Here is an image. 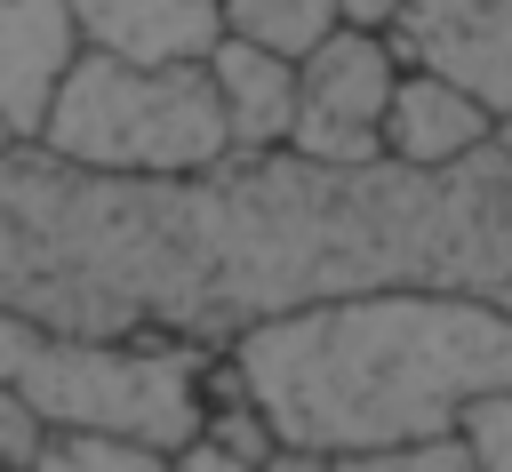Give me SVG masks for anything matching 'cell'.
<instances>
[{
    "instance_id": "1",
    "label": "cell",
    "mask_w": 512,
    "mask_h": 472,
    "mask_svg": "<svg viewBox=\"0 0 512 472\" xmlns=\"http://www.w3.org/2000/svg\"><path fill=\"white\" fill-rule=\"evenodd\" d=\"M224 352L280 448H400L448 440L512 384V312L464 288H360L272 312Z\"/></svg>"
},
{
    "instance_id": "2",
    "label": "cell",
    "mask_w": 512,
    "mask_h": 472,
    "mask_svg": "<svg viewBox=\"0 0 512 472\" xmlns=\"http://www.w3.org/2000/svg\"><path fill=\"white\" fill-rule=\"evenodd\" d=\"M224 344L184 336H64L0 312V384H16L56 432H128L192 448L208 432V360Z\"/></svg>"
},
{
    "instance_id": "3",
    "label": "cell",
    "mask_w": 512,
    "mask_h": 472,
    "mask_svg": "<svg viewBox=\"0 0 512 472\" xmlns=\"http://www.w3.org/2000/svg\"><path fill=\"white\" fill-rule=\"evenodd\" d=\"M40 144L112 176H208L232 160L208 64H128L104 48H80V64L48 104Z\"/></svg>"
},
{
    "instance_id": "4",
    "label": "cell",
    "mask_w": 512,
    "mask_h": 472,
    "mask_svg": "<svg viewBox=\"0 0 512 472\" xmlns=\"http://www.w3.org/2000/svg\"><path fill=\"white\" fill-rule=\"evenodd\" d=\"M408 56L392 32H368V24H336L304 64V96H296V136L288 152L304 160H384V112H392V88H400Z\"/></svg>"
},
{
    "instance_id": "5",
    "label": "cell",
    "mask_w": 512,
    "mask_h": 472,
    "mask_svg": "<svg viewBox=\"0 0 512 472\" xmlns=\"http://www.w3.org/2000/svg\"><path fill=\"white\" fill-rule=\"evenodd\" d=\"M392 40L408 64L448 72L496 120H512V0H408Z\"/></svg>"
},
{
    "instance_id": "6",
    "label": "cell",
    "mask_w": 512,
    "mask_h": 472,
    "mask_svg": "<svg viewBox=\"0 0 512 472\" xmlns=\"http://www.w3.org/2000/svg\"><path fill=\"white\" fill-rule=\"evenodd\" d=\"M80 16L72 0H0V120L16 144H40L48 104L64 72L80 64Z\"/></svg>"
},
{
    "instance_id": "7",
    "label": "cell",
    "mask_w": 512,
    "mask_h": 472,
    "mask_svg": "<svg viewBox=\"0 0 512 472\" xmlns=\"http://www.w3.org/2000/svg\"><path fill=\"white\" fill-rule=\"evenodd\" d=\"M496 128H504V120H496L472 88H456V80L432 72V64H408L400 88H392V112H384V160L456 168V160H472L480 144H496Z\"/></svg>"
},
{
    "instance_id": "8",
    "label": "cell",
    "mask_w": 512,
    "mask_h": 472,
    "mask_svg": "<svg viewBox=\"0 0 512 472\" xmlns=\"http://www.w3.org/2000/svg\"><path fill=\"white\" fill-rule=\"evenodd\" d=\"M80 40L128 64H208L224 40V0H72Z\"/></svg>"
},
{
    "instance_id": "9",
    "label": "cell",
    "mask_w": 512,
    "mask_h": 472,
    "mask_svg": "<svg viewBox=\"0 0 512 472\" xmlns=\"http://www.w3.org/2000/svg\"><path fill=\"white\" fill-rule=\"evenodd\" d=\"M208 72H216V96H224L232 160L288 152V136H296V96H304L296 56H272V48L240 40V32H224V40H216V56H208Z\"/></svg>"
},
{
    "instance_id": "10",
    "label": "cell",
    "mask_w": 512,
    "mask_h": 472,
    "mask_svg": "<svg viewBox=\"0 0 512 472\" xmlns=\"http://www.w3.org/2000/svg\"><path fill=\"white\" fill-rule=\"evenodd\" d=\"M264 472H480V464H472L464 432H448V440H400V448H336V456H320V448H280Z\"/></svg>"
},
{
    "instance_id": "11",
    "label": "cell",
    "mask_w": 512,
    "mask_h": 472,
    "mask_svg": "<svg viewBox=\"0 0 512 472\" xmlns=\"http://www.w3.org/2000/svg\"><path fill=\"white\" fill-rule=\"evenodd\" d=\"M336 24H344L336 0H224V32H240V40H256V48H272V56H296V64H304Z\"/></svg>"
},
{
    "instance_id": "12",
    "label": "cell",
    "mask_w": 512,
    "mask_h": 472,
    "mask_svg": "<svg viewBox=\"0 0 512 472\" xmlns=\"http://www.w3.org/2000/svg\"><path fill=\"white\" fill-rule=\"evenodd\" d=\"M32 472H168V448L128 432H56Z\"/></svg>"
},
{
    "instance_id": "13",
    "label": "cell",
    "mask_w": 512,
    "mask_h": 472,
    "mask_svg": "<svg viewBox=\"0 0 512 472\" xmlns=\"http://www.w3.org/2000/svg\"><path fill=\"white\" fill-rule=\"evenodd\" d=\"M48 440H56V424H48L16 384H0V472H32V464L48 456Z\"/></svg>"
},
{
    "instance_id": "14",
    "label": "cell",
    "mask_w": 512,
    "mask_h": 472,
    "mask_svg": "<svg viewBox=\"0 0 512 472\" xmlns=\"http://www.w3.org/2000/svg\"><path fill=\"white\" fill-rule=\"evenodd\" d=\"M456 432H464V448H472L480 472H512V384L488 392V400H472Z\"/></svg>"
},
{
    "instance_id": "15",
    "label": "cell",
    "mask_w": 512,
    "mask_h": 472,
    "mask_svg": "<svg viewBox=\"0 0 512 472\" xmlns=\"http://www.w3.org/2000/svg\"><path fill=\"white\" fill-rule=\"evenodd\" d=\"M400 8H408V0H336V16H344V24H368V32H392Z\"/></svg>"
},
{
    "instance_id": "16",
    "label": "cell",
    "mask_w": 512,
    "mask_h": 472,
    "mask_svg": "<svg viewBox=\"0 0 512 472\" xmlns=\"http://www.w3.org/2000/svg\"><path fill=\"white\" fill-rule=\"evenodd\" d=\"M8 144H16V136H8V120H0V152H8Z\"/></svg>"
}]
</instances>
